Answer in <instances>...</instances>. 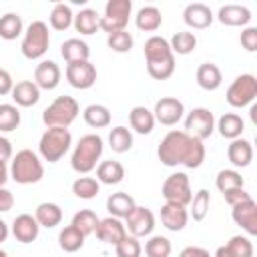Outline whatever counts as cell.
<instances>
[{
    "mask_svg": "<svg viewBox=\"0 0 257 257\" xmlns=\"http://www.w3.org/2000/svg\"><path fill=\"white\" fill-rule=\"evenodd\" d=\"M227 157L235 167H247L253 161V147L245 139H233L227 149Z\"/></svg>",
    "mask_w": 257,
    "mask_h": 257,
    "instance_id": "cell-27",
    "label": "cell"
},
{
    "mask_svg": "<svg viewBox=\"0 0 257 257\" xmlns=\"http://www.w3.org/2000/svg\"><path fill=\"white\" fill-rule=\"evenodd\" d=\"M225 197V201L233 207V205H237V203H243V201H247V199H253L245 189H235V191H229V193H225L223 195Z\"/></svg>",
    "mask_w": 257,
    "mask_h": 257,
    "instance_id": "cell-49",
    "label": "cell"
},
{
    "mask_svg": "<svg viewBox=\"0 0 257 257\" xmlns=\"http://www.w3.org/2000/svg\"><path fill=\"white\" fill-rule=\"evenodd\" d=\"M6 237H8V227H6V223L0 219V243H4Z\"/></svg>",
    "mask_w": 257,
    "mask_h": 257,
    "instance_id": "cell-55",
    "label": "cell"
},
{
    "mask_svg": "<svg viewBox=\"0 0 257 257\" xmlns=\"http://www.w3.org/2000/svg\"><path fill=\"white\" fill-rule=\"evenodd\" d=\"M106 44H108L110 50L122 54V52H128V50L133 48V36H131V32H126V30H118V32L108 34Z\"/></svg>",
    "mask_w": 257,
    "mask_h": 257,
    "instance_id": "cell-46",
    "label": "cell"
},
{
    "mask_svg": "<svg viewBox=\"0 0 257 257\" xmlns=\"http://www.w3.org/2000/svg\"><path fill=\"white\" fill-rule=\"evenodd\" d=\"M183 18H185V22H187L189 26H193V28H197V30H203V28L211 26V22H213V12H211L209 6L201 4V2H195V4H189V6L185 8Z\"/></svg>",
    "mask_w": 257,
    "mask_h": 257,
    "instance_id": "cell-20",
    "label": "cell"
},
{
    "mask_svg": "<svg viewBox=\"0 0 257 257\" xmlns=\"http://www.w3.org/2000/svg\"><path fill=\"white\" fill-rule=\"evenodd\" d=\"M209 203H211V197H209V191L201 189L193 199H191V217L193 221H203L209 213Z\"/></svg>",
    "mask_w": 257,
    "mask_h": 257,
    "instance_id": "cell-44",
    "label": "cell"
},
{
    "mask_svg": "<svg viewBox=\"0 0 257 257\" xmlns=\"http://www.w3.org/2000/svg\"><path fill=\"white\" fill-rule=\"evenodd\" d=\"M157 157L167 167L185 165L197 169L205 161V145L185 131H169L157 149Z\"/></svg>",
    "mask_w": 257,
    "mask_h": 257,
    "instance_id": "cell-1",
    "label": "cell"
},
{
    "mask_svg": "<svg viewBox=\"0 0 257 257\" xmlns=\"http://www.w3.org/2000/svg\"><path fill=\"white\" fill-rule=\"evenodd\" d=\"M143 52L147 58V72L151 78L167 80L175 72V54L163 36H151L145 42Z\"/></svg>",
    "mask_w": 257,
    "mask_h": 257,
    "instance_id": "cell-2",
    "label": "cell"
},
{
    "mask_svg": "<svg viewBox=\"0 0 257 257\" xmlns=\"http://www.w3.org/2000/svg\"><path fill=\"white\" fill-rule=\"evenodd\" d=\"M257 96V78L253 74H241L237 76L231 86L227 88V102L233 108H243L251 104Z\"/></svg>",
    "mask_w": 257,
    "mask_h": 257,
    "instance_id": "cell-8",
    "label": "cell"
},
{
    "mask_svg": "<svg viewBox=\"0 0 257 257\" xmlns=\"http://www.w3.org/2000/svg\"><path fill=\"white\" fill-rule=\"evenodd\" d=\"M72 145V135L68 128L64 126H48L44 131V135L40 137L38 149L40 155L44 157V161L48 163H56L64 157V153L70 149Z\"/></svg>",
    "mask_w": 257,
    "mask_h": 257,
    "instance_id": "cell-5",
    "label": "cell"
},
{
    "mask_svg": "<svg viewBox=\"0 0 257 257\" xmlns=\"http://www.w3.org/2000/svg\"><path fill=\"white\" fill-rule=\"evenodd\" d=\"M94 233H96V237H98L102 243H110V245H116L118 241H122V239L126 237V229H124V225L120 223V219H116V217L100 219Z\"/></svg>",
    "mask_w": 257,
    "mask_h": 257,
    "instance_id": "cell-17",
    "label": "cell"
},
{
    "mask_svg": "<svg viewBox=\"0 0 257 257\" xmlns=\"http://www.w3.org/2000/svg\"><path fill=\"white\" fill-rule=\"evenodd\" d=\"M135 207H137L135 199L128 193H112L106 199V209H108L110 217H116V219H126Z\"/></svg>",
    "mask_w": 257,
    "mask_h": 257,
    "instance_id": "cell-23",
    "label": "cell"
},
{
    "mask_svg": "<svg viewBox=\"0 0 257 257\" xmlns=\"http://www.w3.org/2000/svg\"><path fill=\"white\" fill-rule=\"evenodd\" d=\"M10 157H12V145L6 137H0V161L6 163Z\"/></svg>",
    "mask_w": 257,
    "mask_h": 257,
    "instance_id": "cell-52",
    "label": "cell"
},
{
    "mask_svg": "<svg viewBox=\"0 0 257 257\" xmlns=\"http://www.w3.org/2000/svg\"><path fill=\"white\" fill-rule=\"evenodd\" d=\"M8 181V169H6V163L0 161V187Z\"/></svg>",
    "mask_w": 257,
    "mask_h": 257,
    "instance_id": "cell-54",
    "label": "cell"
},
{
    "mask_svg": "<svg viewBox=\"0 0 257 257\" xmlns=\"http://www.w3.org/2000/svg\"><path fill=\"white\" fill-rule=\"evenodd\" d=\"M255 249H253V243L247 239V237H241V235H235L229 239L227 245L219 247L215 257H253Z\"/></svg>",
    "mask_w": 257,
    "mask_h": 257,
    "instance_id": "cell-21",
    "label": "cell"
},
{
    "mask_svg": "<svg viewBox=\"0 0 257 257\" xmlns=\"http://www.w3.org/2000/svg\"><path fill=\"white\" fill-rule=\"evenodd\" d=\"M12 98L18 106H24V108L34 106L40 98V88L30 80H22L12 88Z\"/></svg>",
    "mask_w": 257,
    "mask_h": 257,
    "instance_id": "cell-24",
    "label": "cell"
},
{
    "mask_svg": "<svg viewBox=\"0 0 257 257\" xmlns=\"http://www.w3.org/2000/svg\"><path fill=\"white\" fill-rule=\"evenodd\" d=\"M241 44L247 52H255L257 50V28H247L245 32H241Z\"/></svg>",
    "mask_w": 257,
    "mask_h": 257,
    "instance_id": "cell-48",
    "label": "cell"
},
{
    "mask_svg": "<svg viewBox=\"0 0 257 257\" xmlns=\"http://www.w3.org/2000/svg\"><path fill=\"white\" fill-rule=\"evenodd\" d=\"M221 70L217 64L213 62H203L199 68H197V84L203 88V90H217L221 86Z\"/></svg>",
    "mask_w": 257,
    "mask_h": 257,
    "instance_id": "cell-26",
    "label": "cell"
},
{
    "mask_svg": "<svg viewBox=\"0 0 257 257\" xmlns=\"http://www.w3.org/2000/svg\"><path fill=\"white\" fill-rule=\"evenodd\" d=\"M163 197L167 203H175L181 207H187L193 199L191 195V185H189V177L185 173H173L165 179L163 183Z\"/></svg>",
    "mask_w": 257,
    "mask_h": 257,
    "instance_id": "cell-10",
    "label": "cell"
},
{
    "mask_svg": "<svg viewBox=\"0 0 257 257\" xmlns=\"http://www.w3.org/2000/svg\"><path fill=\"white\" fill-rule=\"evenodd\" d=\"M48 44H50V38H48V26L42 22V20H34L30 22V26L26 28L24 32V38H22V54L30 60L34 58H40L44 56V52L48 50Z\"/></svg>",
    "mask_w": 257,
    "mask_h": 257,
    "instance_id": "cell-7",
    "label": "cell"
},
{
    "mask_svg": "<svg viewBox=\"0 0 257 257\" xmlns=\"http://www.w3.org/2000/svg\"><path fill=\"white\" fill-rule=\"evenodd\" d=\"M161 22H163V16H161V12H159L155 6H145V8H141V10L137 12V16H135L137 28H139V30H145V32L157 30V28L161 26Z\"/></svg>",
    "mask_w": 257,
    "mask_h": 257,
    "instance_id": "cell-31",
    "label": "cell"
},
{
    "mask_svg": "<svg viewBox=\"0 0 257 257\" xmlns=\"http://www.w3.org/2000/svg\"><path fill=\"white\" fill-rule=\"evenodd\" d=\"M155 227V215L147 207H135L133 213L126 217V227L133 237H145Z\"/></svg>",
    "mask_w": 257,
    "mask_h": 257,
    "instance_id": "cell-15",
    "label": "cell"
},
{
    "mask_svg": "<svg viewBox=\"0 0 257 257\" xmlns=\"http://www.w3.org/2000/svg\"><path fill=\"white\" fill-rule=\"evenodd\" d=\"M183 112H185V106L179 98H173V96H165L161 98L157 104H155V120H159L161 124L165 126H173L177 124L181 118H183Z\"/></svg>",
    "mask_w": 257,
    "mask_h": 257,
    "instance_id": "cell-13",
    "label": "cell"
},
{
    "mask_svg": "<svg viewBox=\"0 0 257 257\" xmlns=\"http://www.w3.org/2000/svg\"><path fill=\"white\" fill-rule=\"evenodd\" d=\"M10 175L20 185H32V183H38L44 177V167L38 161L36 153H32L30 149H22L12 159Z\"/></svg>",
    "mask_w": 257,
    "mask_h": 257,
    "instance_id": "cell-4",
    "label": "cell"
},
{
    "mask_svg": "<svg viewBox=\"0 0 257 257\" xmlns=\"http://www.w3.org/2000/svg\"><path fill=\"white\" fill-rule=\"evenodd\" d=\"M215 131V116L209 108H193L185 118V133L203 141L209 139Z\"/></svg>",
    "mask_w": 257,
    "mask_h": 257,
    "instance_id": "cell-11",
    "label": "cell"
},
{
    "mask_svg": "<svg viewBox=\"0 0 257 257\" xmlns=\"http://www.w3.org/2000/svg\"><path fill=\"white\" fill-rule=\"evenodd\" d=\"M96 177L104 185H118L124 179V167L118 161H102L96 169Z\"/></svg>",
    "mask_w": 257,
    "mask_h": 257,
    "instance_id": "cell-30",
    "label": "cell"
},
{
    "mask_svg": "<svg viewBox=\"0 0 257 257\" xmlns=\"http://www.w3.org/2000/svg\"><path fill=\"white\" fill-rule=\"evenodd\" d=\"M72 10L66 4H56L50 12V26L54 30H66L72 24Z\"/></svg>",
    "mask_w": 257,
    "mask_h": 257,
    "instance_id": "cell-42",
    "label": "cell"
},
{
    "mask_svg": "<svg viewBox=\"0 0 257 257\" xmlns=\"http://www.w3.org/2000/svg\"><path fill=\"white\" fill-rule=\"evenodd\" d=\"M60 82V68L52 60H42L34 68V84L44 90H54Z\"/></svg>",
    "mask_w": 257,
    "mask_h": 257,
    "instance_id": "cell-16",
    "label": "cell"
},
{
    "mask_svg": "<svg viewBox=\"0 0 257 257\" xmlns=\"http://www.w3.org/2000/svg\"><path fill=\"white\" fill-rule=\"evenodd\" d=\"M12 205H14V197H12V193H10L8 189L0 187V213L10 211V209H12Z\"/></svg>",
    "mask_w": 257,
    "mask_h": 257,
    "instance_id": "cell-51",
    "label": "cell"
},
{
    "mask_svg": "<svg viewBox=\"0 0 257 257\" xmlns=\"http://www.w3.org/2000/svg\"><path fill=\"white\" fill-rule=\"evenodd\" d=\"M20 112L14 104H0V133H10L18 128Z\"/></svg>",
    "mask_w": 257,
    "mask_h": 257,
    "instance_id": "cell-43",
    "label": "cell"
},
{
    "mask_svg": "<svg viewBox=\"0 0 257 257\" xmlns=\"http://www.w3.org/2000/svg\"><path fill=\"white\" fill-rule=\"evenodd\" d=\"M0 257H8V255H6V253H4L2 249H0Z\"/></svg>",
    "mask_w": 257,
    "mask_h": 257,
    "instance_id": "cell-57",
    "label": "cell"
},
{
    "mask_svg": "<svg viewBox=\"0 0 257 257\" xmlns=\"http://www.w3.org/2000/svg\"><path fill=\"white\" fill-rule=\"evenodd\" d=\"M60 54L62 58L70 64V62H82V60H88L90 56V50H88V44L80 38H68L62 42L60 46Z\"/></svg>",
    "mask_w": 257,
    "mask_h": 257,
    "instance_id": "cell-25",
    "label": "cell"
},
{
    "mask_svg": "<svg viewBox=\"0 0 257 257\" xmlns=\"http://www.w3.org/2000/svg\"><path fill=\"white\" fill-rule=\"evenodd\" d=\"M169 46H171L173 54H175V52H177V54H189V52L195 50L197 38H195L193 32H177V34L171 38Z\"/></svg>",
    "mask_w": 257,
    "mask_h": 257,
    "instance_id": "cell-41",
    "label": "cell"
},
{
    "mask_svg": "<svg viewBox=\"0 0 257 257\" xmlns=\"http://www.w3.org/2000/svg\"><path fill=\"white\" fill-rule=\"evenodd\" d=\"M145 255L147 257H169L171 255V241L167 237H151L145 245Z\"/></svg>",
    "mask_w": 257,
    "mask_h": 257,
    "instance_id": "cell-45",
    "label": "cell"
},
{
    "mask_svg": "<svg viewBox=\"0 0 257 257\" xmlns=\"http://www.w3.org/2000/svg\"><path fill=\"white\" fill-rule=\"evenodd\" d=\"M108 143H110V149L114 153H126L133 147V135L126 126H116V128L110 131Z\"/></svg>",
    "mask_w": 257,
    "mask_h": 257,
    "instance_id": "cell-39",
    "label": "cell"
},
{
    "mask_svg": "<svg viewBox=\"0 0 257 257\" xmlns=\"http://www.w3.org/2000/svg\"><path fill=\"white\" fill-rule=\"evenodd\" d=\"M189 221V213L185 207L175 205V203H165L161 209V223L169 229V231H183L185 225Z\"/></svg>",
    "mask_w": 257,
    "mask_h": 257,
    "instance_id": "cell-18",
    "label": "cell"
},
{
    "mask_svg": "<svg viewBox=\"0 0 257 257\" xmlns=\"http://www.w3.org/2000/svg\"><path fill=\"white\" fill-rule=\"evenodd\" d=\"M98 221H100V219L96 217L94 211H90V209H82V211H78V213L72 217V227H76V229L86 237V235H90V233L96 231Z\"/></svg>",
    "mask_w": 257,
    "mask_h": 257,
    "instance_id": "cell-37",
    "label": "cell"
},
{
    "mask_svg": "<svg viewBox=\"0 0 257 257\" xmlns=\"http://www.w3.org/2000/svg\"><path fill=\"white\" fill-rule=\"evenodd\" d=\"M231 217L233 221L245 229L251 237L257 235V203L253 199H247L243 203H237L233 205V211H231Z\"/></svg>",
    "mask_w": 257,
    "mask_h": 257,
    "instance_id": "cell-14",
    "label": "cell"
},
{
    "mask_svg": "<svg viewBox=\"0 0 257 257\" xmlns=\"http://www.w3.org/2000/svg\"><path fill=\"white\" fill-rule=\"evenodd\" d=\"M74 26L80 34H94L100 28V16L92 8H84L74 16Z\"/></svg>",
    "mask_w": 257,
    "mask_h": 257,
    "instance_id": "cell-33",
    "label": "cell"
},
{
    "mask_svg": "<svg viewBox=\"0 0 257 257\" xmlns=\"http://www.w3.org/2000/svg\"><path fill=\"white\" fill-rule=\"evenodd\" d=\"M251 20V10L239 4H227L219 10V22L225 26H245Z\"/></svg>",
    "mask_w": 257,
    "mask_h": 257,
    "instance_id": "cell-22",
    "label": "cell"
},
{
    "mask_svg": "<svg viewBox=\"0 0 257 257\" xmlns=\"http://www.w3.org/2000/svg\"><path fill=\"white\" fill-rule=\"evenodd\" d=\"M179 257H211V255H209V251L203 249V247H187V249L181 251Z\"/></svg>",
    "mask_w": 257,
    "mask_h": 257,
    "instance_id": "cell-53",
    "label": "cell"
},
{
    "mask_svg": "<svg viewBox=\"0 0 257 257\" xmlns=\"http://www.w3.org/2000/svg\"><path fill=\"white\" fill-rule=\"evenodd\" d=\"M131 0H110L104 8V16H100V28L108 34L124 30L131 16Z\"/></svg>",
    "mask_w": 257,
    "mask_h": 257,
    "instance_id": "cell-9",
    "label": "cell"
},
{
    "mask_svg": "<svg viewBox=\"0 0 257 257\" xmlns=\"http://www.w3.org/2000/svg\"><path fill=\"white\" fill-rule=\"evenodd\" d=\"M12 88H14V84H12V76H10V72L4 70V68H0V96L12 92Z\"/></svg>",
    "mask_w": 257,
    "mask_h": 257,
    "instance_id": "cell-50",
    "label": "cell"
},
{
    "mask_svg": "<svg viewBox=\"0 0 257 257\" xmlns=\"http://www.w3.org/2000/svg\"><path fill=\"white\" fill-rule=\"evenodd\" d=\"M66 80L78 90H86L96 82V68L92 62H70L66 64Z\"/></svg>",
    "mask_w": 257,
    "mask_h": 257,
    "instance_id": "cell-12",
    "label": "cell"
},
{
    "mask_svg": "<svg viewBox=\"0 0 257 257\" xmlns=\"http://www.w3.org/2000/svg\"><path fill=\"white\" fill-rule=\"evenodd\" d=\"M100 155H102V139L98 135H84L74 147L70 165L76 173H90L96 167Z\"/></svg>",
    "mask_w": 257,
    "mask_h": 257,
    "instance_id": "cell-3",
    "label": "cell"
},
{
    "mask_svg": "<svg viewBox=\"0 0 257 257\" xmlns=\"http://www.w3.org/2000/svg\"><path fill=\"white\" fill-rule=\"evenodd\" d=\"M98 191H100V185L92 177H80V179H76L72 183V193L78 199H86V201L88 199H94L98 195Z\"/></svg>",
    "mask_w": 257,
    "mask_h": 257,
    "instance_id": "cell-40",
    "label": "cell"
},
{
    "mask_svg": "<svg viewBox=\"0 0 257 257\" xmlns=\"http://www.w3.org/2000/svg\"><path fill=\"white\" fill-rule=\"evenodd\" d=\"M78 116V102L72 96H58L46 110L42 112V122L46 126H64L72 124V120Z\"/></svg>",
    "mask_w": 257,
    "mask_h": 257,
    "instance_id": "cell-6",
    "label": "cell"
},
{
    "mask_svg": "<svg viewBox=\"0 0 257 257\" xmlns=\"http://www.w3.org/2000/svg\"><path fill=\"white\" fill-rule=\"evenodd\" d=\"M251 120H253V122H257V106H253V108H251Z\"/></svg>",
    "mask_w": 257,
    "mask_h": 257,
    "instance_id": "cell-56",
    "label": "cell"
},
{
    "mask_svg": "<svg viewBox=\"0 0 257 257\" xmlns=\"http://www.w3.org/2000/svg\"><path fill=\"white\" fill-rule=\"evenodd\" d=\"M34 219L40 227H46V229H52L56 225H60L62 221V209L56 205V203H40L36 207V213H34Z\"/></svg>",
    "mask_w": 257,
    "mask_h": 257,
    "instance_id": "cell-28",
    "label": "cell"
},
{
    "mask_svg": "<svg viewBox=\"0 0 257 257\" xmlns=\"http://www.w3.org/2000/svg\"><path fill=\"white\" fill-rule=\"evenodd\" d=\"M38 223H36V219L32 217V215H28V213H22V215H18L16 219H14V223H12V235H14V239L16 241H20V243H32L36 237H38Z\"/></svg>",
    "mask_w": 257,
    "mask_h": 257,
    "instance_id": "cell-19",
    "label": "cell"
},
{
    "mask_svg": "<svg viewBox=\"0 0 257 257\" xmlns=\"http://www.w3.org/2000/svg\"><path fill=\"white\" fill-rule=\"evenodd\" d=\"M84 239H86V237H84L76 227L68 225V227H64V229L60 231V235H58V245H60V249L66 251V253H76L78 249H82Z\"/></svg>",
    "mask_w": 257,
    "mask_h": 257,
    "instance_id": "cell-32",
    "label": "cell"
},
{
    "mask_svg": "<svg viewBox=\"0 0 257 257\" xmlns=\"http://www.w3.org/2000/svg\"><path fill=\"white\" fill-rule=\"evenodd\" d=\"M84 120L92 128H104L110 124V110L102 104H90L84 108Z\"/></svg>",
    "mask_w": 257,
    "mask_h": 257,
    "instance_id": "cell-35",
    "label": "cell"
},
{
    "mask_svg": "<svg viewBox=\"0 0 257 257\" xmlns=\"http://www.w3.org/2000/svg\"><path fill=\"white\" fill-rule=\"evenodd\" d=\"M217 189L225 195L229 191H235V189H243L245 187V179L237 173V171H231V169H225L217 175V181H215Z\"/></svg>",
    "mask_w": 257,
    "mask_h": 257,
    "instance_id": "cell-36",
    "label": "cell"
},
{
    "mask_svg": "<svg viewBox=\"0 0 257 257\" xmlns=\"http://www.w3.org/2000/svg\"><path fill=\"white\" fill-rule=\"evenodd\" d=\"M128 122H131V128L139 135H149L155 126V116L151 110H147L145 106H135L128 114Z\"/></svg>",
    "mask_w": 257,
    "mask_h": 257,
    "instance_id": "cell-29",
    "label": "cell"
},
{
    "mask_svg": "<svg viewBox=\"0 0 257 257\" xmlns=\"http://www.w3.org/2000/svg\"><path fill=\"white\" fill-rule=\"evenodd\" d=\"M116 257H141V251H143V247H141V243L137 241V237H124L122 241H118L116 245Z\"/></svg>",
    "mask_w": 257,
    "mask_h": 257,
    "instance_id": "cell-47",
    "label": "cell"
},
{
    "mask_svg": "<svg viewBox=\"0 0 257 257\" xmlns=\"http://www.w3.org/2000/svg\"><path fill=\"white\" fill-rule=\"evenodd\" d=\"M217 128H219L221 137H225V139H239L241 133L245 131V122H243V118L239 114H231L229 112V114H223L219 118Z\"/></svg>",
    "mask_w": 257,
    "mask_h": 257,
    "instance_id": "cell-34",
    "label": "cell"
},
{
    "mask_svg": "<svg viewBox=\"0 0 257 257\" xmlns=\"http://www.w3.org/2000/svg\"><path fill=\"white\" fill-rule=\"evenodd\" d=\"M22 32V18L14 12H8L0 16V38L4 40H14Z\"/></svg>",
    "mask_w": 257,
    "mask_h": 257,
    "instance_id": "cell-38",
    "label": "cell"
}]
</instances>
